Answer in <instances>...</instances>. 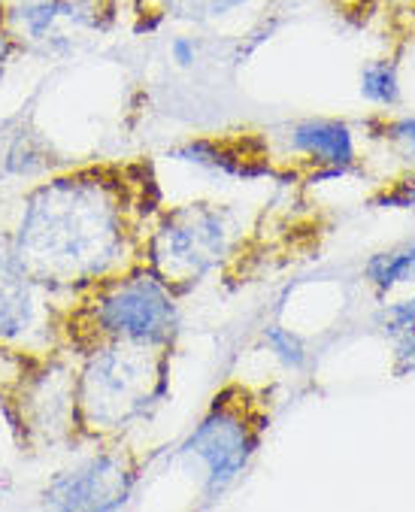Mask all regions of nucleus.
<instances>
[{
  "label": "nucleus",
  "mask_w": 415,
  "mask_h": 512,
  "mask_svg": "<svg viewBox=\"0 0 415 512\" xmlns=\"http://www.w3.org/2000/svg\"><path fill=\"white\" fill-rule=\"evenodd\" d=\"M367 276L379 288H394L400 282H409L415 276V243L397 252H382L367 261Z\"/></svg>",
  "instance_id": "1a4fd4ad"
},
{
  "label": "nucleus",
  "mask_w": 415,
  "mask_h": 512,
  "mask_svg": "<svg viewBox=\"0 0 415 512\" xmlns=\"http://www.w3.org/2000/svg\"><path fill=\"white\" fill-rule=\"evenodd\" d=\"M73 367L49 346H0V413L22 452H67Z\"/></svg>",
  "instance_id": "20e7f679"
},
{
  "label": "nucleus",
  "mask_w": 415,
  "mask_h": 512,
  "mask_svg": "<svg viewBox=\"0 0 415 512\" xmlns=\"http://www.w3.org/2000/svg\"><path fill=\"white\" fill-rule=\"evenodd\" d=\"M264 343H267V349H270V352H273L285 367L300 370V367L306 364V349H303L300 337H294L291 331H285V328L273 325V328H267V331H264Z\"/></svg>",
  "instance_id": "f8f14e48"
},
{
  "label": "nucleus",
  "mask_w": 415,
  "mask_h": 512,
  "mask_svg": "<svg viewBox=\"0 0 415 512\" xmlns=\"http://www.w3.org/2000/svg\"><path fill=\"white\" fill-rule=\"evenodd\" d=\"M161 207L149 155L88 158L34 182L10 234L28 273L55 297L149 267Z\"/></svg>",
  "instance_id": "f257e3e1"
},
{
  "label": "nucleus",
  "mask_w": 415,
  "mask_h": 512,
  "mask_svg": "<svg viewBox=\"0 0 415 512\" xmlns=\"http://www.w3.org/2000/svg\"><path fill=\"white\" fill-rule=\"evenodd\" d=\"M49 297L19 258L10 228H0V346H46Z\"/></svg>",
  "instance_id": "6e6552de"
},
{
  "label": "nucleus",
  "mask_w": 415,
  "mask_h": 512,
  "mask_svg": "<svg viewBox=\"0 0 415 512\" xmlns=\"http://www.w3.org/2000/svg\"><path fill=\"white\" fill-rule=\"evenodd\" d=\"M361 94L376 107H394L400 100V82L394 61H370L361 73Z\"/></svg>",
  "instance_id": "9d476101"
},
{
  "label": "nucleus",
  "mask_w": 415,
  "mask_h": 512,
  "mask_svg": "<svg viewBox=\"0 0 415 512\" xmlns=\"http://www.w3.org/2000/svg\"><path fill=\"white\" fill-rule=\"evenodd\" d=\"M170 346L116 343L73 367L67 452L125 443L170 394Z\"/></svg>",
  "instance_id": "7ed1b4c3"
},
{
  "label": "nucleus",
  "mask_w": 415,
  "mask_h": 512,
  "mask_svg": "<svg viewBox=\"0 0 415 512\" xmlns=\"http://www.w3.org/2000/svg\"><path fill=\"white\" fill-rule=\"evenodd\" d=\"M246 4H249V0H161V7L170 16H176V19H194V22L228 16L231 10H240Z\"/></svg>",
  "instance_id": "9b49d317"
},
{
  "label": "nucleus",
  "mask_w": 415,
  "mask_h": 512,
  "mask_svg": "<svg viewBox=\"0 0 415 512\" xmlns=\"http://www.w3.org/2000/svg\"><path fill=\"white\" fill-rule=\"evenodd\" d=\"M237 222L222 203H182L161 207L149 237V270L173 291L182 294L234 249Z\"/></svg>",
  "instance_id": "423d86ee"
},
{
  "label": "nucleus",
  "mask_w": 415,
  "mask_h": 512,
  "mask_svg": "<svg viewBox=\"0 0 415 512\" xmlns=\"http://www.w3.org/2000/svg\"><path fill=\"white\" fill-rule=\"evenodd\" d=\"M16 49H19V43H16V37H13V31L7 25V7L0 4V61H7Z\"/></svg>",
  "instance_id": "4468645a"
},
{
  "label": "nucleus",
  "mask_w": 415,
  "mask_h": 512,
  "mask_svg": "<svg viewBox=\"0 0 415 512\" xmlns=\"http://www.w3.org/2000/svg\"><path fill=\"white\" fill-rule=\"evenodd\" d=\"M270 406L273 391L249 382H228L216 391L179 449L185 467L197 473L203 497H222L246 473L270 425Z\"/></svg>",
  "instance_id": "39448f33"
},
{
  "label": "nucleus",
  "mask_w": 415,
  "mask_h": 512,
  "mask_svg": "<svg viewBox=\"0 0 415 512\" xmlns=\"http://www.w3.org/2000/svg\"><path fill=\"white\" fill-rule=\"evenodd\" d=\"M149 455L128 443L88 449L76 464L58 470L40 491V506L64 512L122 509L134 497Z\"/></svg>",
  "instance_id": "0eeeda50"
},
{
  "label": "nucleus",
  "mask_w": 415,
  "mask_h": 512,
  "mask_svg": "<svg viewBox=\"0 0 415 512\" xmlns=\"http://www.w3.org/2000/svg\"><path fill=\"white\" fill-rule=\"evenodd\" d=\"M197 55H200V46H197L194 37H173V43H170V58H173L179 67H194Z\"/></svg>",
  "instance_id": "ddd939ff"
},
{
  "label": "nucleus",
  "mask_w": 415,
  "mask_h": 512,
  "mask_svg": "<svg viewBox=\"0 0 415 512\" xmlns=\"http://www.w3.org/2000/svg\"><path fill=\"white\" fill-rule=\"evenodd\" d=\"M176 331V294L149 267L49 297L43 325L46 346L73 361L116 343L173 349Z\"/></svg>",
  "instance_id": "f03ea898"
}]
</instances>
